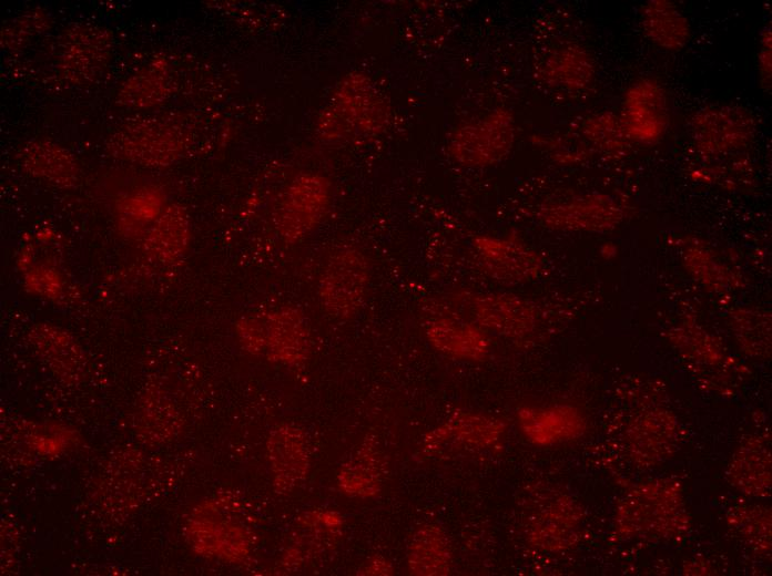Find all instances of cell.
<instances>
[{
	"label": "cell",
	"mask_w": 772,
	"mask_h": 576,
	"mask_svg": "<svg viewBox=\"0 0 772 576\" xmlns=\"http://www.w3.org/2000/svg\"><path fill=\"white\" fill-rule=\"evenodd\" d=\"M190 237L186 212L181 206L171 205L160 215L148 244L161 259L173 261L186 251Z\"/></svg>",
	"instance_id": "4316f807"
},
{
	"label": "cell",
	"mask_w": 772,
	"mask_h": 576,
	"mask_svg": "<svg viewBox=\"0 0 772 576\" xmlns=\"http://www.w3.org/2000/svg\"><path fill=\"white\" fill-rule=\"evenodd\" d=\"M640 22L647 38L667 51H680L690 40L689 20L672 1H647L641 8Z\"/></svg>",
	"instance_id": "d6986e66"
},
{
	"label": "cell",
	"mask_w": 772,
	"mask_h": 576,
	"mask_svg": "<svg viewBox=\"0 0 772 576\" xmlns=\"http://www.w3.org/2000/svg\"><path fill=\"white\" fill-rule=\"evenodd\" d=\"M469 307L480 327L508 338L529 335L537 321L534 305L511 294L471 295Z\"/></svg>",
	"instance_id": "7c38bea8"
},
{
	"label": "cell",
	"mask_w": 772,
	"mask_h": 576,
	"mask_svg": "<svg viewBox=\"0 0 772 576\" xmlns=\"http://www.w3.org/2000/svg\"><path fill=\"white\" fill-rule=\"evenodd\" d=\"M426 337L434 349L460 360L480 361L490 349L489 339L479 327L449 318L430 322Z\"/></svg>",
	"instance_id": "e0dca14e"
},
{
	"label": "cell",
	"mask_w": 772,
	"mask_h": 576,
	"mask_svg": "<svg viewBox=\"0 0 772 576\" xmlns=\"http://www.w3.org/2000/svg\"><path fill=\"white\" fill-rule=\"evenodd\" d=\"M770 450L765 441L751 438L734 454L730 464L733 484L744 493L766 495L771 485Z\"/></svg>",
	"instance_id": "603a6c76"
},
{
	"label": "cell",
	"mask_w": 772,
	"mask_h": 576,
	"mask_svg": "<svg viewBox=\"0 0 772 576\" xmlns=\"http://www.w3.org/2000/svg\"><path fill=\"white\" fill-rule=\"evenodd\" d=\"M331 200V182L323 175L302 173L285 188L274 214L283 240L296 243L324 218Z\"/></svg>",
	"instance_id": "5b68a950"
},
{
	"label": "cell",
	"mask_w": 772,
	"mask_h": 576,
	"mask_svg": "<svg viewBox=\"0 0 772 576\" xmlns=\"http://www.w3.org/2000/svg\"><path fill=\"white\" fill-rule=\"evenodd\" d=\"M742 518H729L737 525L738 531L753 546L761 549L770 547V512L755 508H742Z\"/></svg>",
	"instance_id": "1f68e13d"
},
{
	"label": "cell",
	"mask_w": 772,
	"mask_h": 576,
	"mask_svg": "<svg viewBox=\"0 0 772 576\" xmlns=\"http://www.w3.org/2000/svg\"><path fill=\"white\" fill-rule=\"evenodd\" d=\"M759 48L758 71L760 86L764 92L770 93L772 79V37L770 25L762 30Z\"/></svg>",
	"instance_id": "836d02e7"
},
{
	"label": "cell",
	"mask_w": 772,
	"mask_h": 576,
	"mask_svg": "<svg viewBox=\"0 0 772 576\" xmlns=\"http://www.w3.org/2000/svg\"><path fill=\"white\" fill-rule=\"evenodd\" d=\"M352 127L378 134L390 121V109L373 81L364 73L351 72L337 84L329 104Z\"/></svg>",
	"instance_id": "ba28073f"
},
{
	"label": "cell",
	"mask_w": 772,
	"mask_h": 576,
	"mask_svg": "<svg viewBox=\"0 0 772 576\" xmlns=\"http://www.w3.org/2000/svg\"><path fill=\"white\" fill-rule=\"evenodd\" d=\"M169 94V71L165 61L154 60L122 84L118 93L121 104L151 107L162 103Z\"/></svg>",
	"instance_id": "484cf974"
},
{
	"label": "cell",
	"mask_w": 772,
	"mask_h": 576,
	"mask_svg": "<svg viewBox=\"0 0 772 576\" xmlns=\"http://www.w3.org/2000/svg\"><path fill=\"white\" fill-rule=\"evenodd\" d=\"M515 142L511 113L496 109L479 121L456 128L448 151L455 162L466 167H484L500 162Z\"/></svg>",
	"instance_id": "8992f818"
},
{
	"label": "cell",
	"mask_w": 772,
	"mask_h": 576,
	"mask_svg": "<svg viewBox=\"0 0 772 576\" xmlns=\"http://www.w3.org/2000/svg\"><path fill=\"white\" fill-rule=\"evenodd\" d=\"M595 75L591 55L582 47L568 44L547 59L542 68V78L555 86L581 90L588 86Z\"/></svg>",
	"instance_id": "cb8c5ba5"
},
{
	"label": "cell",
	"mask_w": 772,
	"mask_h": 576,
	"mask_svg": "<svg viewBox=\"0 0 772 576\" xmlns=\"http://www.w3.org/2000/svg\"><path fill=\"white\" fill-rule=\"evenodd\" d=\"M48 17L42 10H32L14 19L2 30V42L9 48L23 44L47 27Z\"/></svg>",
	"instance_id": "d6a6232c"
},
{
	"label": "cell",
	"mask_w": 772,
	"mask_h": 576,
	"mask_svg": "<svg viewBox=\"0 0 772 576\" xmlns=\"http://www.w3.org/2000/svg\"><path fill=\"white\" fill-rule=\"evenodd\" d=\"M683 518L680 493L659 481L631 491L619 507L617 520L624 534L667 537L680 531Z\"/></svg>",
	"instance_id": "7a4b0ae2"
},
{
	"label": "cell",
	"mask_w": 772,
	"mask_h": 576,
	"mask_svg": "<svg viewBox=\"0 0 772 576\" xmlns=\"http://www.w3.org/2000/svg\"><path fill=\"white\" fill-rule=\"evenodd\" d=\"M683 256L687 269L704 286L713 290H725L729 286H734L733 274L704 245L697 240L685 243Z\"/></svg>",
	"instance_id": "f1b7e54d"
},
{
	"label": "cell",
	"mask_w": 772,
	"mask_h": 576,
	"mask_svg": "<svg viewBox=\"0 0 772 576\" xmlns=\"http://www.w3.org/2000/svg\"><path fill=\"white\" fill-rule=\"evenodd\" d=\"M538 216L552 229L601 232L616 227L623 218V209L608 195L591 194L544 204Z\"/></svg>",
	"instance_id": "30bf717a"
},
{
	"label": "cell",
	"mask_w": 772,
	"mask_h": 576,
	"mask_svg": "<svg viewBox=\"0 0 772 576\" xmlns=\"http://www.w3.org/2000/svg\"><path fill=\"white\" fill-rule=\"evenodd\" d=\"M694 146L705 155H720L748 146L754 138L753 115L738 105H712L699 110L690 121Z\"/></svg>",
	"instance_id": "52a82bcc"
},
{
	"label": "cell",
	"mask_w": 772,
	"mask_h": 576,
	"mask_svg": "<svg viewBox=\"0 0 772 576\" xmlns=\"http://www.w3.org/2000/svg\"><path fill=\"white\" fill-rule=\"evenodd\" d=\"M578 520L573 504L558 500L531 527L529 537L536 546L545 549L566 548L572 543L573 528Z\"/></svg>",
	"instance_id": "83f0119b"
},
{
	"label": "cell",
	"mask_w": 772,
	"mask_h": 576,
	"mask_svg": "<svg viewBox=\"0 0 772 576\" xmlns=\"http://www.w3.org/2000/svg\"><path fill=\"white\" fill-rule=\"evenodd\" d=\"M517 416L527 440L540 446L578 438L586 428L583 416L571 405L521 408Z\"/></svg>",
	"instance_id": "2e32d148"
},
{
	"label": "cell",
	"mask_w": 772,
	"mask_h": 576,
	"mask_svg": "<svg viewBox=\"0 0 772 576\" xmlns=\"http://www.w3.org/2000/svg\"><path fill=\"white\" fill-rule=\"evenodd\" d=\"M369 278V264L359 250L336 251L318 281V296L325 311L337 319L354 317L365 302Z\"/></svg>",
	"instance_id": "277c9868"
},
{
	"label": "cell",
	"mask_w": 772,
	"mask_h": 576,
	"mask_svg": "<svg viewBox=\"0 0 772 576\" xmlns=\"http://www.w3.org/2000/svg\"><path fill=\"white\" fill-rule=\"evenodd\" d=\"M187 136L175 123L156 117L124 125L106 144L119 158L146 166H166L175 162L185 148Z\"/></svg>",
	"instance_id": "3957f363"
},
{
	"label": "cell",
	"mask_w": 772,
	"mask_h": 576,
	"mask_svg": "<svg viewBox=\"0 0 772 576\" xmlns=\"http://www.w3.org/2000/svg\"><path fill=\"white\" fill-rule=\"evenodd\" d=\"M23 167L32 175L63 187L75 185L79 165L63 146L47 140L28 142L21 150Z\"/></svg>",
	"instance_id": "ffe728a7"
},
{
	"label": "cell",
	"mask_w": 772,
	"mask_h": 576,
	"mask_svg": "<svg viewBox=\"0 0 772 576\" xmlns=\"http://www.w3.org/2000/svg\"><path fill=\"white\" fill-rule=\"evenodd\" d=\"M394 573L393 565L389 560L382 556L370 557L359 569L362 575H392Z\"/></svg>",
	"instance_id": "e575fe53"
},
{
	"label": "cell",
	"mask_w": 772,
	"mask_h": 576,
	"mask_svg": "<svg viewBox=\"0 0 772 576\" xmlns=\"http://www.w3.org/2000/svg\"><path fill=\"white\" fill-rule=\"evenodd\" d=\"M583 134L595 145L610 153L622 151L631 141L620 117L607 112L589 117L583 125Z\"/></svg>",
	"instance_id": "4dcf8cb0"
},
{
	"label": "cell",
	"mask_w": 772,
	"mask_h": 576,
	"mask_svg": "<svg viewBox=\"0 0 772 576\" xmlns=\"http://www.w3.org/2000/svg\"><path fill=\"white\" fill-rule=\"evenodd\" d=\"M674 422L661 411L642 415L630 429V449L643 462L662 461L673 444Z\"/></svg>",
	"instance_id": "d4e9b609"
},
{
	"label": "cell",
	"mask_w": 772,
	"mask_h": 576,
	"mask_svg": "<svg viewBox=\"0 0 772 576\" xmlns=\"http://www.w3.org/2000/svg\"><path fill=\"white\" fill-rule=\"evenodd\" d=\"M507 424L501 419L477 412H456L426 434L421 452L438 451L453 442L471 448H489L499 441Z\"/></svg>",
	"instance_id": "9a60e30c"
},
{
	"label": "cell",
	"mask_w": 772,
	"mask_h": 576,
	"mask_svg": "<svg viewBox=\"0 0 772 576\" xmlns=\"http://www.w3.org/2000/svg\"><path fill=\"white\" fill-rule=\"evenodd\" d=\"M112 50V37L98 27L74 29L67 38L60 70L70 82L85 84L94 81L106 66Z\"/></svg>",
	"instance_id": "4fadbf2b"
},
{
	"label": "cell",
	"mask_w": 772,
	"mask_h": 576,
	"mask_svg": "<svg viewBox=\"0 0 772 576\" xmlns=\"http://www.w3.org/2000/svg\"><path fill=\"white\" fill-rule=\"evenodd\" d=\"M382 459L373 436L366 438L337 476L339 490L354 497H375L382 490Z\"/></svg>",
	"instance_id": "44dd1931"
},
{
	"label": "cell",
	"mask_w": 772,
	"mask_h": 576,
	"mask_svg": "<svg viewBox=\"0 0 772 576\" xmlns=\"http://www.w3.org/2000/svg\"><path fill=\"white\" fill-rule=\"evenodd\" d=\"M219 520L205 516L194 520L191 525L192 541L201 553L227 560H237L248 553L247 532L238 524L226 522L217 513Z\"/></svg>",
	"instance_id": "7402d4cb"
},
{
	"label": "cell",
	"mask_w": 772,
	"mask_h": 576,
	"mask_svg": "<svg viewBox=\"0 0 772 576\" xmlns=\"http://www.w3.org/2000/svg\"><path fill=\"white\" fill-rule=\"evenodd\" d=\"M408 569L419 576L450 574L453 553L445 531L437 524H423L413 534L407 548Z\"/></svg>",
	"instance_id": "ac0fdd59"
},
{
	"label": "cell",
	"mask_w": 772,
	"mask_h": 576,
	"mask_svg": "<svg viewBox=\"0 0 772 576\" xmlns=\"http://www.w3.org/2000/svg\"><path fill=\"white\" fill-rule=\"evenodd\" d=\"M475 246L481 268L498 282L514 285L529 281L542 270L539 255L517 239L479 237Z\"/></svg>",
	"instance_id": "8fae6325"
},
{
	"label": "cell",
	"mask_w": 772,
	"mask_h": 576,
	"mask_svg": "<svg viewBox=\"0 0 772 576\" xmlns=\"http://www.w3.org/2000/svg\"><path fill=\"white\" fill-rule=\"evenodd\" d=\"M630 140L654 143L668 126V104L663 88L652 79H640L624 93L620 115Z\"/></svg>",
	"instance_id": "9c48e42d"
},
{
	"label": "cell",
	"mask_w": 772,
	"mask_h": 576,
	"mask_svg": "<svg viewBox=\"0 0 772 576\" xmlns=\"http://www.w3.org/2000/svg\"><path fill=\"white\" fill-rule=\"evenodd\" d=\"M266 446L274 490L288 494L309 472L308 441L301 429L284 424L271 432Z\"/></svg>",
	"instance_id": "5bb4252c"
},
{
	"label": "cell",
	"mask_w": 772,
	"mask_h": 576,
	"mask_svg": "<svg viewBox=\"0 0 772 576\" xmlns=\"http://www.w3.org/2000/svg\"><path fill=\"white\" fill-rule=\"evenodd\" d=\"M238 336L250 352L264 354L272 362L295 366L309 356L308 330L294 308L283 307L245 319L238 323Z\"/></svg>",
	"instance_id": "6da1fadb"
},
{
	"label": "cell",
	"mask_w": 772,
	"mask_h": 576,
	"mask_svg": "<svg viewBox=\"0 0 772 576\" xmlns=\"http://www.w3.org/2000/svg\"><path fill=\"white\" fill-rule=\"evenodd\" d=\"M770 313L740 309L733 313L734 333L740 344L751 354L770 352Z\"/></svg>",
	"instance_id": "f546056e"
}]
</instances>
